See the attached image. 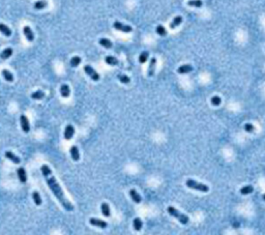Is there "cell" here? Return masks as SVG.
<instances>
[{
	"instance_id": "7a4b0ae2",
	"label": "cell",
	"mask_w": 265,
	"mask_h": 235,
	"mask_svg": "<svg viewBox=\"0 0 265 235\" xmlns=\"http://www.w3.org/2000/svg\"><path fill=\"white\" fill-rule=\"evenodd\" d=\"M168 212H169L170 215L176 217V219H177L181 224L186 225L188 223V215H186V214L179 212L177 209L174 208V207H172V206H169V207H168Z\"/></svg>"
},
{
	"instance_id": "836d02e7",
	"label": "cell",
	"mask_w": 265,
	"mask_h": 235,
	"mask_svg": "<svg viewBox=\"0 0 265 235\" xmlns=\"http://www.w3.org/2000/svg\"><path fill=\"white\" fill-rule=\"evenodd\" d=\"M210 103H211V105H213V106H220L221 103H222V100H221L220 96L215 95V96H212V98H211V100H210Z\"/></svg>"
},
{
	"instance_id": "83f0119b",
	"label": "cell",
	"mask_w": 265,
	"mask_h": 235,
	"mask_svg": "<svg viewBox=\"0 0 265 235\" xmlns=\"http://www.w3.org/2000/svg\"><path fill=\"white\" fill-rule=\"evenodd\" d=\"M253 191H254V188L252 185H247V187L240 189V194L241 195H249V194L253 193Z\"/></svg>"
},
{
	"instance_id": "4316f807",
	"label": "cell",
	"mask_w": 265,
	"mask_h": 235,
	"mask_svg": "<svg viewBox=\"0 0 265 235\" xmlns=\"http://www.w3.org/2000/svg\"><path fill=\"white\" fill-rule=\"evenodd\" d=\"M11 55H13V49H11V48H6V49H4V51H3L2 53H1V58L8 59Z\"/></svg>"
},
{
	"instance_id": "9c48e42d",
	"label": "cell",
	"mask_w": 265,
	"mask_h": 235,
	"mask_svg": "<svg viewBox=\"0 0 265 235\" xmlns=\"http://www.w3.org/2000/svg\"><path fill=\"white\" fill-rule=\"evenodd\" d=\"M23 32H24V35L28 42H33V40H34V34H33V32H32L31 28H30L29 26H25L24 28H23Z\"/></svg>"
},
{
	"instance_id": "6da1fadb",
	"label": "cell",
	"mask_w": 265,
	"mask_h": 235,
	"mask_svg": "<svg viewBox=\"0 0 265 235\" xmlns=\"http://www.w3.org/2000/svg\"><path fill=\"white\" fill-rule=\"evenodd\" d=\"M40 170H42V175H44V177H45L46 181L48 183L49 188L51 189L52 193H53L54 196L57 198V200L60 202L61 205L63 206V208L65 209L66 211H73V210H74V206H73V204L65 198L63 191L60 188V185L58 184V182H57L56 178L53 176L52 171H51V169L49 168V166L42 165Z\"/></svg>"
},
{
	"instance_id": "cb8c5ba5",
	"label": "cell",
	"mask_w": 265,
	"mask_h": 235,
	"mask_svg": "<svg viewBox=\"0 0 265 235\" xmlns=\"http://www.w3.org/2000/svg\"><path fill=\"white\" fill-rule=\"evenodd\" d=\"M32 198H33V201H34L35 205H37V206L42 205V198H40V194H38L37 191H34V192L32 193Z\"/></svg>"
},
{
	"instance_id": "f546056e",
	"label": "cell",
	"mask_w": 265,
	"mask_h": 235,
	"mask_svg": "<svg viewBox=\"0 0 265 235\" xmlns=\"http://www.w3.org/2000/svg\"><path fill=\"white\" fill-rule=\"evenodd\" d=\"M148 56H149V53L147 51L142 52V53L140 54V56H139V62H140V63H145L146 61H147V59H148Z\"/></svg>"
},
{
	"instance_id": "e575fe53",
	"label": "cell",
	"mask_w": 265,
	"mask_h": 235,
	"mask_svg": "<svg viewBox=\"0 0 265 235\" xmlns=\"http://www.w3.org/2000/svg\"><path fill=\"white\" fill-rule=\"evenodd\" d=\"M244 131L248 133H253L255 131V127L251 123H245L244 124Z\"/></svg>"
},
{
	"instance_id": "d6986e66",
	"label": "cell",
	"mask_w": 265,
	"mask_h": 235,
	"mask_svg": "<svg viewBox=\"0 0 265 235\" xmlns=\"http://www.w3.org/2000/svg\"><path fill=\"white\" fill-rule=\"evenodd\" d=\"M101 210H102V213H103V215H105V217H110V214H111V212H110V206H109V204H107V203H102V205H101Z\"/></svg>"
},
{
	"instance_id": "4dcf8cb0",
	"label": "cell",
	"mask_w": 265,
	"mask_h": 235,
	"mask_svg": "<svg viewBox=\"0 0 265 235\" xmlns=\"http://www.w3.org/2000/svg\"><path fill=\"white\" fill-rule=\"evenodd\" d=\"M188 4L190 6H194V7H201L203 5V2H202V0H190Z\"/></svg>"
},
{
	"instance_id": "603a6c76",
	"label": "cell",
	"mask_w": 265,
	"mask_h": 235,
	"mask_svg": "<svg viewBox=\"0 0 265 235\" xmlns=\"http://www.w3.org/2000/svg\"><path fill=\"white\" fill-rule=\"evenodd\" d=\"M132 226H134V229H135L136 231H140V230L142 229V227H143V222L141 221V219L136 217V219L134 220V222H132Z\"/></svg>"
},
{
	"instance_id": "d4e9b609",
	"label": "cell",
	"mask_w": 265,
	"mask_h": 235,
	"mask_svg": "<svg viewBox=\"0 0 265 235\" xmlns=\"http://www.w3.org/2000/svg\"><path fill=\"white\" fill-rule=\"evenodd\" d=\"M44 98H45V92L42 90H37V91L31 93V98H33V100H42Z\"/></svg>"
},
{
	"instance_id": "e0dca14e",
	"label": "cell",
	"mask_w": 265,
	"mask_h": 235,
	"mask_svg": "<svg viewBox=\"0 0 265 235\" xmlns=\"http://www.w3.org/2000/svg\"><path fill=\"white\" fill-rule=\"evenodd\" d=\"M181 22H182V17L181 16L175 17V18L173 19V21L170 23V28H171V29H174V28H176L177 26L180 25Z\"/></svg>"
},
{
	"instance_id": "5b68a950",
	"label": "cell",
	"mask_w": 265,
	"mask_h": 235,
	"mask_svg": "<svg viewBox=\"0 0 265 235\" xmlns=\"http://www.w3.org/2000/svg\"><path fill=\"white\" fill-rule=\"evenodd\" d=\"M84 71H85V73L88 75V76L90 77L91 78V80H93V81H98L100 80V75L96 73L94 69H93V67L92 66H90V65H85L84 66Z\"/></svg>"
},
{
	"instance_id": "277c9868",
	"label": "cell",
	"mask_w": 265,
	"mask_h": 235,
	"mask_svg": "<svg viewBox=\"0 0 265 235\" xmlns=\"http://www.w3.org/2000/svg\"><path fill=\"white\" fill-rule=\"evenodd\" d=\"M113 26H114V28L116 30H119V31L125 32V33H130V32L132 31V28L130 26V25H125V24L120 23V22H118V21L114 22Z\"/></svg>"
},
{
	"instance_id": "1f68e13d",
	"label": "cell",
	"mask_w": 265,
	"mask_h": 235,
	"mask_svg": "<svg viewBox=\"0 0 265 235\" xmlns=\"http://www.w3.org/2000/svg\"><path fill=\"white\" fill-rule=\"evenodd\" d=\"M117 78H118V80H119L122 84H128V83L130 82V79L126 76V75H122V74L120 75L119 74L118 76H117Z\"/></svg>"
},
{
	"instance_id": "d6a6232c",
	"label": "cell",
	"mask_w": 265,
	"mask_h": 235,
	"mask_svg": "<svg viewBox=\"0 0 265 235\" xmlns=\"http://www.w3.org/2000/svg\"><path fill=\"white\" fill-rule=\"evenodd\" d=\"M155 30H157V34L161 35V36H166V35H167V30H166V28H165L163 25H159Z\"/></svg>"
},
{
	"instance_id": "7c38bea8",
	"label": "cell",
	"mask_w": 265,
	"mask_h": 235,
	"mask_svg": "<svg viewBox=\"0 0 265 235\" xmlns=\"http://www.w3.org/2000/svg\"><path fill=\"white\" fill-rule=\"evenodd\" d=\"M18 177H19V180L22 182V183H26L27 181V175H26V171H25L24 168H19L18 169Z\"/></svg>"
},
{
	"instance_id": "30bf717a",
	"label": "cell",
	"mask_w": 265,
	"mask_h": 235,
	"mask_svg": "<svg viewBox=\"0 0 265 235\" xmlns=\"http://www.w3.org/2000/svg\"><path fill=\"white\" fill-rule=\"evenodd\" d=\"M5 156L9 160V161L13 162V164H20V162H21V159H20L18 156H16L15 153L11 152V151H6Z\"/></svg>"
},
{
	"instance_id": "44dd1931",
	"label": "cell",
	"mask_w": 265,
	"mask_h": 235,
	"mask_svg": "<svg viewBox=\"0 0 265 235\" xmlns=\"http://www.w3.org/2000/svg\"><path fill=\"white\" fill-rule=\"evenodd\" d=\"M47 6H48V2H47L46 0H40V1H36V2L34 3V8L35 9H38V11L44 9V8H46Z\"/></svg>"
},
{
	"instance_id": "9a60e30c",
	"label": "cell",
	"mask_w": 265,
	"mask_h": 235,
	"mask_svg": "<svg viewBox=\"0 0 265 235\" xmlns=\"http://www.w3.org/2000/svg\"><path fill=\"white\" fill-rule=\"evenodd\" d=\"M60 93L63 98H69V94H71V89H69V85L66 84H62L60 87Z\"/></svg>"
},
{
	"instance_id": "f1b7e54d",
	"label": "cell",
	"mask_w": 265,
	"mask_h": 235,
	"mask_svg": "<svg viewBox=\"0 0 265 235\" xmlns=\"http://www.w3.org/2000/svg\"><path fill=\"white\" fill-rule=\"evenodd\" d=\"M81 61H82L81 57H79V56H74V57L71 59V65H72L73 67H77V66L81 63Z\"/></svg>"
},
{
	"instance_id": "5bb4252c",
	"label": "cell",
	"mask_w": 265,
	"mask_h": 235,
	"mask_svg": "<svg viewBox=\"0 0 265 235\" xmlns=\"http://www.w3.org/2000/svg\"><path fill=\"white\" fill-rule=\"evenodd\" d=\"M71 156H72V159L74 160L75 162L79 161L80 159V153H79V149H78L77 146H72L71 147Z\"/></svg>"
},
{
	"instance_id": "484cf974",
	"label": "cell",
	"mask_w": 265,
	"mask_h": 235,
	"mask_svg": "<svg viewBox=\"0 0 265 235\" xmlns=\"http://www.w3.org/2000/svg\"><path fill=\"white\" fill-rule=\"evenodd\" d=\"M2 76H3V78H4V79L7 81V82H13V74H11L9 71H7V69H3V71H2Z\"/></svg>"
},
{
	"instance_id": "8992f818",
	"label": "cell",
	"mask_w": 265,
	"mask_h": 235,
	"mask_svg": "<svg viewBox=\"0 0 265 235\" xmlns=\"http://www.w3.org/2000/svg\"><path fill=\"white\" fill-rule=\"evenodd\" d=\"M20 122H21V127L23 129L24 133H29L30 131V124H29V120L25 115H21L20 117Z\"/></svg>"
},
{
	"instance_id": "ac0fdd59",
	"label": "cell",
	"mask_w": 265,
	"mask_h": 235,
	"mask_svg": "<svg viewBox=\"0 0 265 235\" xmlns=\"http://www.w3.org/2000/svg\"><path fill=\"white\" fill-rule=\"evenodd\" d=\"M0 32L5 36H11V30L3 23H0Z\"/></svg>"
},
{
	"instance_id": "ffe728a7",
	"label": "cell",
	"mask_w": 265,
	"mask_h": 235,
	"mask_svg": "<svg viewBox=\"0 0 265 235\" xmlns=\"http://www.w3.org/2000/svg\"><path fill=\"white\" fill-rule=\"evenodd\" d=\"M98 42H100V45L102 47L106 48V49H111L112 46H113L112 42L110 40H108V38H101V40H98Z\"/></svg>"
},
{
	"instance_id": "3957f363",
	"label": "cell",
	"mask_w": 265,
	"mask_h": 235,
	"mask_svg": "<svg viewBox=\"0 0 265 235\" xmlns=\"http://www.w3.org/2000/svg\"><path fill=\"white\" fill-rule=\"evenodd\" d=\"M186 187H188L190 189L200 191V192H203V193H207V192L209 191L208 185L200 183V182H197L196 180H194V179H188L186 182Z\"/></svg>"
},
{
	"instance_id": "4fadbf2b",
	"label": "cell",
	"mask_w": 265,
	"mask_h": 235,
	"mask_svg": "<svg viewBox=\"0 0 265 235\" xmlns=\"http://www.w3.org/2000/svg\"><path fill=\"white\" fill-rule=\"evenodd\" d=\"M155 64H157V59L151 58L150 63L148 66V77H152L154 75V71H155Z\"/></svg>"
},
{
	"instance_id": "8fae6325",
	"label": "cell",
	"mask_w": 265,
	"mask_h": 235,
	"mask_svg": "<svg viewBox=\"0 0 265 235\" xmlns=\"http://www.w3.org/2000/svg\"><path fill=\"white\" fill-rule=\"evenodd\" d=\"M192 71H193V66L191 64H183L177 69L178 74H188V73H191Z\"/></svg>"
},
{
	"instance_id": "ba28073f",
	"label": "cell",
	"mask_w": 265,
	"mask_h": 235,
	"mask_svg": "<svg viewBox=\"0 0 265 235\" xmlns=\"http://www.w3.org/2000/svg\"><path fill=\"white\" fill-rule=\"evenodd\" d=\"M89 223H90L92 226H96V227L102 228V229H105V228L108 226V224H107L106 222H104V221H102V220L94 219V217H91V219L89 220Z\"/></svg>"
},
{
	"instance_id": "d590c367",
	"label": "cell",
	"mask_w": 265,
	"mask_h": 235,
	"mask_svg": "<svg viewBox=\"0 0 265 235\" xmlns=\"http://www.w3.org/2000/svg\"><path fill=\"white\" fill-rule=\"evenodd\" d=\"M263 200L265 201V194H264V195H263Z\"/></svg>"
},
{
	"instance_id": "2e32d148",
	"label": "cell",
	"mask_w": 265,
	"mask_h": 235,
	"mask_svg": "<svg viewBox=\"0 0 265 235\" xmlns=\"http://www.w3.org/2000/svg\"><path fill=\"white\" fill-rule=\"evenodd\" d=\"M130 197H132V201H134L135 203H140L141 201H142V198H141V196L139 195V194L137 193V191L134 190V189L130 191Z\"/></svg>"
},
{
	"instance_id": "7402d4cb",
	"label": "cell",
	"mask_w": 265,
	"mask_h": 235,
	"mask_svg": "<svg viewBox=\"0 0 265 235\" xmlns=\"http://www.w3.org/2000/svg\"><path fill=\"white\" fill-rule=\"evenodd\" d=\"M105 61H106V63L109 64V65H117L118 64V59L116 58V57H114V56H107L106 58H105Z\"/></svg>"
},
{
	"instance_id": "52a82bcc",
	"label": "cell",
	"mask_w": 265,
	"mask_h": 235,
	"mask_svg": "<svg viewBox=\"0 0 265 235\" xmlns=\"http://www.w3.org/2000/svg\"><path fill=\"white\" fill-rule=\"evenodd\" d=\"M74 134H75V129L72 124L66 125L65 129H64V139L65 140H71L73 138V136H74Z\"/></svg>"
}]
</instances>
